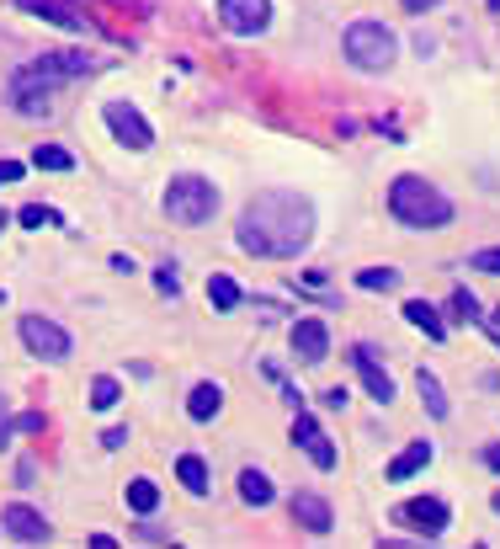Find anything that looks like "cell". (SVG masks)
I'll list each match as a JSON object with an SVG mask.
<instances>
[{"label": "cell", "mask_w": 500, "mask_h": 549, "mask_svg": "<svg viewBox=\"0 0 500 549\" xmlns=\"http://www.w3.org/2000/svg\"><path fill=\"white\" fill-rule=\"evenodd\" d=\"M426 464H432V443H426V437H415V443H410V448L389 464V470H384V475H389V480H410V475H415V470H426Z\"/></svg>", "instance_id": "2e32d148"}, {"label": "cell", "mask_w": 500, "mask_h": 549, "mask_svg": "<svg viewBox=\"0 0 500 549\" xmlns=\"http://www.w3.org/2000/svg\"><path fill=\"white\" fill-rule=\"evenodd\" d=\"M0 230H5V214H0Z\"/></svg>", "instance_id": "74e56055"}, {"label": "cell", "mask_w": 500, "mask_h": 549, "mask_svg": "<svg viewBox=\"0 0 500 549\" xmlns=\"http://www.w3.org/2000/svg\"><path fill=\"white\" fill-rule=\"evenodd\" d=\"M272 496H277V490H272V480H267L261 470H245V475H240V501H250V507H267Z\"/></svg>", "instance_id": "ffe728a7"}, {"label": "cell", "mask_w": 500, "mask_h": 549, "mask_svg": "<svg viewBox=\"0 0 500 549\" xmlns=\"http://www.w3.org/2000/svg\"><path fill=\"white\" fill-rule=\"evenodd\" d=\"M22 182V160H0V187Z\"/></svg>", "instance_id": "f546056e"}, {"label": "cell", "mask_w": 500, "mask_h": 549, "mask_svg": "<svg viewBox=\"0 0 500 549\" xmlns=\"http://www.w3.org/2000/svg\"><path fill=\"white\" fill-rule=\"evenodd\" d=\"M490 11H500V0H490Z\"/></svg>", "instance_id": "8d00e7d4"}, {"label": "cell", "mask_w": 500, "mask_h": 549, "mask_svg": "<svg viewBox=\"0 0 500 549\" xmlns=\"http://www.w3.org/2000/svg\"><path fill=\"white\" fill-rule=\"evenodd\" d=\"M293 443H304V453H309L320 470H335V443L325 437V427H320L309 411H298V416H293Z\"/></svg>", "instance_id": "8fae6325"}, {"label": "cell", "mask_w": 500, "mask_h": 549, "mask_svg": "<svg viewBox=\"0 0 500 549\" xmlns=\"http://www.w3.org/2000/svg\"><path fill=\"white\" fill-rule=\"evenodd\" d=\"M490 331H495V336H500V305H495V315H490Z\"/></svg>", "instance_id": "d590c367"}, {"label": "cell", "mask_w": 500, "mask_h": 549, "mask_svg": "<svg viewBox=\"0 0 500 549\" xmlns=\"http://www.w3.org/2000/svg\"><path fill=\"white\" fill-rule=\"evenodd\" d=\"M0 528H5L11 539H22V544H49V539H54V528L43 523V512H32V507H22V501L0 512Z\"/></svg>", "instance_id": "30bf717a"}, {"label": "cell", "mask_w": 500, "mask_h": 549, "mask_svg": "<svg viewBox=\"0 0 500 549\" xmlns=\"http://www.w3.org/2000/svg\"><path fill=\"white\" fill-rule=\"evenodd\" d=\"M208 299H214L219 309H234V305H240V283H234V278H223V272H214V278H208Z\"/></svg>", "instance_id": "cb8c5ba5"}, {"label": "cell", "mask_w": 500, "mask_h": 549, "mask_svg": "<svg viewBox=\"0 0 500 549\" xmlns=\"http://www.w3.org/2000/svg\"><path fill=\"white\" fill-rule=\"evenodd\" d=\"M468 267H479V272L500 278V245H485V251H474V256H468Z\"/></svg>", "instance_id": "83f0119b"}, {"label": "cell", "mask_w": 500, "mask_h": 549, "mask_svg": "<svg viewBox=\"0 0 500 549\" xmlns=\"http://www.w3.org/2000/svg\"><path fill=\"white\" fill-rule=\"evenodd\" d=\"M293 352H298L304 363H325V358H331V331H325V320H298V325H293Z\"/></svg>", "instance_id": "4fadbf2b"}, {"label": "cell", "mask_w": 500, "mask_h": 549, "mask_svg": "<svg viewBox=\"0 0 500 549\" xmlns=\"http://www.w3.org/2000/svg\"><path fill=\"white\" fill-rule=\"evenodd\" d=\"M219 406H223L219 384H197V389L186 395V416H192V422H214V416H219Z\"/></svg>", "instance_id": "e0dca14e"}, {"label": "cell", "mask_w": 500, "mask_h": 549, "mask_svg": "<svg viewBox=\"0 0 500 549\" xmlns=\"http://www.w3.org/2000/svg\"><path fill=\"white\" fill-rule=\"evenodd\" d=\"M32 166H38V171H69V166H75V155H69V150H59V144H38V150H32Z\"/></svg>", "instance_id": "7402d4cb"}, {"label": "cell", "mask_w": 500, "mask_h": 549, "mask_svg": "<svg viewBox=\"0 0 500 549\" xmlns=\"http://www.w3.org/2000/svg\"><path fill=\"white\" fill-rule=\"evenodd\" d=\"M91 59L86 54H43V59H32L27 69H16V80H11V91L16 96H32V91H54L64 80H75V75H86Z\"/></svg>", "instance_id": "277c9868"}, {"label": "cell", "mask_w": 500, "mask_h": 549, "mask_svg": "<svg viewBox=\"0 0 500 549\" xmlns=\"http://www.w3.org/2000/svg\"><path fill=\"white\" fill-rule=\"evenodd\" d=\"M155 283H160V294H176V288H181V278H176L170 267H160V272H155Z\"/></svg>", "instance_id": "4dcf8cb0"}, {"label": "cell", "mask_w": 500, "mask_h": 549, "mask_svg": "<svg viewBox=\"0 0 500 549\" xmlns=\"http://www.w3.org/2000/svg\"><path fill=\"white\" fill-rule=\"evenodd\" d=\"M214 208H219V187L208 177H176L166 187V214L176 224H208Z\"/></svg>", "instance_id": "3957f363"}, {"label": "cell", "mask_w": 500, "mask_h": 549, "mask_svg": "<svg viewBox=\"0 0 500 549\" xmlns=\"http://www.w3.org/2000/svg\"><path fill=\"white\" fill-rule=\"evenodd\" d=\"M351 363H357V373H362L368 395H373L378 406H389V400H394V379L378 368V358H373V347H368V342H362V347H351Z\"/></svg>", "instance_id": "5bb4252c"}, {"label": "cell", "mask_w": 500, "mask_h": 549, "mask_svg": "<svg viewBox=\"0 0 500 549\" xmlns=\"http://www.w3.org/2000/svg\"><path fill=\"white\" fill-rule=\"evenodd\" d=\"M389 214L410 230H442V224H452V197L426 177H394Z\"/></svg>", "instance_id": "7a4b0ae2"}, {"label": "cell", "mask_w": 500, "mask_h": 549, "mask_svg": "<svg viewBox=\"0 0 500 549\" xmlns=\"http://www.w3.org/2000/svg\"><path fill=\"white\" fill-rule=\"evenodd\" d=\"M357 283H362V288H373V294H389V288H399V272H394V267H362V272H357Z\"/></svg>", "instance_id": "d4e9b609"}, {"label": "cell", "mask_w": 500, "mask_h": 549, "mask_svg": "<svg viewBox=\"0 0 500 549\" xmlns=\"http://www.w3.org/2000/svg\"><path fill=\"white\" fill-rule=\"evenodd\" d=\"M16 219H22L27 230H43V224H59V214H54V208H43V203H27V208H22Z\"/></svg>", "instance_id": "4316f807"}, {"label": "cell", "mask_w": 500, "mask_h": 549, "mask_svg": "<svg viewBox=\"0 0 500 549\" xmlns=\"http://www.w3.org/2000/svg\"><path fill=\"white\" fill-rule=\"evenodd\" d=\"M176 480L192 490V496H203V490H208V464H203L197 453H186V459H176Z\"/></svg>", "instance_id": "d6986e66"}, {"label": "cell", "mask_w": 500, "mask_h": 549, "mask_svg": "<svg viewBox=\"0 0 500 549\" xmlns=\"http://www.w3.org/2000/svg\"><path fill=\"white\" fill-rule=\"evenodd\" d=\"M293 523H298V528H309V534H331L335 512H331V501H325V496L298 490V496H293Z\"/></svg>", "instance_id": "7c38bea8"}, {"label": "cell", "mask_w": 500, "mask_h": 549, "mask_svg": "<svg viewBox=\"0 0 500 549\" xmlns=\"http://www.w3.org/2000/svg\"><path fill=\"white\" fill-rule=\"evenodd\" d=\"M452 315H458V320H479V299H474L468 288H458V294H452Z\"/></svg>", "instance_id": "f1b7e54d"}, {"label": "cell", "mask_w": 500, "mask_h": 549, "mask_svg": "<svg viewBox=\"0 0 500 549\" xmlns=\"http://www.w3.org/2000/svg\"><path fill=\"white\" fill-rule=\"evenodd\" d=\"M485 464H490V470L500 475V443H490V448H485Z\"/></svg>", "instance_id": "e575fe53"}, {"label": "cell", "mask_w": 500, "mask_h": 549, "mask_svg": "<svg viewBox=\"0 0 500 549\" xmlns=\"http://www.w3.org/2000/svg\"><path fill=\"white\" fill-rule=\"evenodd\" d=\"M22 342H27V352L32 358H49V363H64L69 352H75V342H69V331L54 325V320H43V315H22Z\"/></svg>", "instance_id": "8992f818"}, {"label": "cell", "mask_w": 500, "mask_h": 549, "mask_svg": "<svg viewBox=\"0 0 500 549\" xmlns=\"http://www.w3.org/2000/svg\"><path fill=\"white\" fill-rule=\"evenodd\" d=\"M405 320H410V325H421V331H426L432 342H442V336H447L442 315H437V309L426 305V299H410V305H405Z\"/></svg>", "instance_id": "ac0fdd59"}, {"label": "cell", "mask_w": 500, "mask_h": 549, "mask_svg": "<svg viewBox=\"0 0 500 549\" xmlns=\"http://www.w3.org/2000/svg\"><path fill=\"white\" fill-rule=\"evenodd\" d=\"M415 389H421V400H426V411H432V416H447V395H442V384H437V379H432L426 368L415 373Z\"/></svg>", "instance_id": "44dd1931"}, {"label": "cell", "mask_w": 500, "mask_h": 549, "mask_svg": "<svg viewBox=\"0 0 500 549\" xmlns=\"http://www.w3.org/2000/svg\"><path fill=\"white\" fill-rule=\"evenodd\" d=\"M22 11H32V16H43V22H54L64 32H86V16L75 11V5H64V0H16Z\"/></svg>", "instance_id": "9a60e30c"}, {"label": "cell", "mask_w": 500, "mask_h": 549, "mask_svg": "<svg viewBox=\"0 0 500 549\" xmlns=\"http://www.w3.org/2000/svg\"><path fill=\"white\" fill-rule=\"evenodd\" d=\"M282 400H287L293 411H304V389H298V384H282Z\"/></svg>", "instance_id": "d6a6232c"}, {"label": "cell", "mask_w": 500, "mask_h": 549, "mask_svg": "<svg viewBox=\"0 0 500 549\" xmlns=\"http://www.w3.org/2000/svg\"><path fill=\"white\" fill-rule=\"evenodd\" d=\"M128 443V427H107L102 432V448H123Z\"/></svg>", "instance_id": "1f68e13d"}, {"label": "cell", "mask_w": 500, "mask_h": 549, "mask_svg": "<svg viewBox=\"0 0 500 549\" xmlns=\"http://www.w3.org/2000/svg\"><path fill=\"white\" fill-rule=\"evenodd\" d=\"M219 22L240 38H256L272 22V0H219Z\"/></svg>", "instance_id": "ba28073f"}, {"label": "cell", "mask_w": 500, "mask_h": 549, "mask_svg": "<svg viewBox=\"0 0 500 549\" xmlns=\"http://www.w3.org/2000/svg\"><path fill=\"white\" fill-rule=\"evenodd\" d=\"M341 49H346V59L357 64V69H389L394 64V32L384 22H351L346 38H341Z\"/></svg>", "instance_id": "5b68a950"}, {"label": "cell", "mask_w": 500, "mask_h": 549, "mask_svg": "<svg viewBox=\"0 0 500 549\" xmlns=\"http://www.w3.org/2000/svg\"><path fill=\"white\" fill-rule=\"evenodd\" d=\"M325 406H331V411H341V406H346V389H341V384H335V389H325Z\"/></svg>", "instance_id": "836d02e7"}, {"label": "cell", "mask_w": 500, "mask_h": 549, "mask_svg": "<svg viewBox=\"0 0 500 549\" xmlns=\"http://www.w3.org/2000/svg\"><path fill=\"white\" fill-rule=\"evenodd\" d=\"M117 400H123V389H117V379H107V373H102V379L91 384V406H96V411H107V406H117Z\"/></svg>", "instance_id": "484cf974"}, {"label": "cell", "mask_w": 500, "mask_h": 549, "mask_svg": "<svg viewBox=\"0 0 500 549\" xmlns=\"http://www.w3.org/2000/svg\"><path fill=\"white\" fill-rule=\"evenodd\" d=\"M394 523H405L410 534H426V539H437L447 523H452V512H447V501H437V496H415V501H405V507L394 512Z\"/></svg>", "instance_id": "52a82bcc"}, {"label": "cell", "mask_w": 500, "mask_h": 549, "mask_svg": "<svg viewBox=\"0 0 500 549\" xmlns=\"http://www.w3.org/2000/svg\"><path fill=\"white\" fill-rule=\"evenodd\" d=\"M155 501H160V486H155V480H144V475L128 480V507H133V512H155Z\"/></svg>", "instance_id": "603a6c76"}, {"label": "cell", "mask_w": 500, "mask_h": 549, "mask_svg": "<svg viewBox=\"0 0 500 549\" xmlns=\"http://www.w3.org/2000/svg\"><path fill=\"white\" fill-rule=\"evenodd\" d=\"M309 241H314V208H309V197H298L287 187L256 192L240 214V251H250V256L293 261Z\"/></svg>", "instance_id": "6da1fadb"}, {"label": "cell", "mask_w": 500, "mask_h": 549, "mask_svg": "<svg viewBox=\"0 0 500 549\" xmlns=\"http://www.w3.org/2000/svg\"><path fill=\"white\" fill-rule=\"evenodd\" d=\"M102 118H107V128L128 144V150H150V144H155V128L144 123L139 107H128V102H107V107H102Z\"/></svg>", "instance_id": "9c48e42d"}]
</instances>
